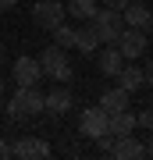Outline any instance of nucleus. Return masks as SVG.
Here are the masks:
<instances>
[{
    "label": "nucleus",
    "instance_id": "f257e3e1",
    "mask_svg": "<svg viewBox=\"0 0 153 160\" xmlns=\"http://www.w3.org/2000/svg\"><path fill=\"white\" fill-rule=\"evenodd\" d=\"M43 100H46V92H39V86H18L14 96L4 103V114L11 118V121H22L28 114H39V110H43Z\"/></svg>",
    "mask_w": 153,
    "mask_h": 160
},
{
    "label": "nucleus",
    "instance_id": "f03ea898",
    "mask_svg": "<svg viewBox=\"0 0 153 160\" xmlns=\"http://www.w3.org/2000/svg\"><path fill=\"white\" fill-rule=\"evenodd\" d=\"M39 64H43V78H54L57 86H68V82L75 78L68 53H64L57 43H50V46H46V50L39 53Z\"/></svg>",
    "mask_w": 153,
    "mask_h": 160
},
{
    "label": "nucleus",
    "instance_id": "7ed1b4c3",
    "mask_svg": "<svg viewBox=\"0 0 153 160\" xmlns=\"http://www.w3.org/2000/svg\"><path fill=\"white\" fill-rule=\"evenodd\" d=\"M89 25L96 29L100 43L107 46V43H118L121 29H125V18H121V11H114V7H103V11H96V14L89 18Z\"/></svg>",
    "mask_w": 153,
    "mask_h": 160
},
{
    "label": "nucleus",
    "instance_id": "20e7f679",
    "mask_svg": "<svg viewBox=\"0 0 153 160\" xmlns=\"http://www.w3.org/2000/svg\"><path fill=\"white\" fill-rule=\"evenodd\" d=\"M64 14L68 11H64L61 0H36L32 4V22L39 25V29H46V32H54L57 25L64 22Z\"/></svg>",
    "mask_w": 153,
    "mask_h": 160
},
{
    "label": "nucleus",
    "instance_id": "39448f33",
    "mask_svg": "<svg viewBox=\"0 0 153 160\" xmlns=\"http://www.w3.org/2000/svg\"><path fill=\"white\" fill-rule=\"evenodd\" d=\"M114 46L121 50V57H125V61H139L142 53H146V46H150V36L142 32V29H128V25H125Z\"/></svg>",
    "mask_w": 153,
    "mask_h": 160
},
{
    "label": "nucleus",
    "instance_id": "423d86ee",
    "mask_svg": "<svg viewBox=\"0 0 153 160\" xmlns=\"http://www.w3.org/2000/svg\"><path fill=\"white\" fill-rule=\"evenodd\" d=\"M50 153H54L50 142L39 135H22L18 142H11V157H18V160H46Z\"/></svg>",
    "mask_w": 153,
    "mask_h": 160
},
{
    "label": "nucleus",
    "instance_id": "0eeeda50",
    "mask_svg": "<svg viewBox=\"0 0 153 160\" xmlns=\"http://www.w3.org/2000/svg\"><path fill=\"white\" fill-rule=\"evenodd\" d=\"M79 128H82L85 139L96 142L100 135H107V110H103V107H85L82 118H79Z\"/></svg>",
    "mask_w": 153,
    "mask_h": 160
},
{
    "label": "nucleus",
    "instance_id": "6e6552de",
    "mask_svg": "<svg viewBox=\"0 0 153 160\" xmlns=\"http://www.w3.org/2000/svg\"><path fill=\"white\" fill-rule=\"evenodd\" d=\"M11 78H14V86H39V78H43L39 57H18L11 68Z\"/></svg>",
    "mask_w": 153,
    "mask_h": 160
},
{
    "label": "nucleus",
    "instance_id": "1a4fd4ad",
    "mask_svg": "<svg viewBox=\"0 0 153 160\" xmlns=\"http://www.w3.org/2000/svg\"><path fill=\"white\" fill-rule=\"evenodd\" d=\"M121 18H125V25L128 29H142V32H153V11L146 4H139V0H128L125 7H121Z\"/></svg>",
    "mask_w": 153,
    "mask_h": 160
},
{
    "label": "nucleus",
    "instance_id": "9d476101",
    "mask_svg": "<svg viewBox=\"0 0 153 160\" xmlns=\"http://www.w3.org/2000/svg\"><path fill=\"white\" fill-rule=\"evenodd\" d=\"M110 157H118V160H139V157H146V142H139L135 135H118L114 146H110Z\"/></svg>",
    "mask_w": 153,
    "mask_h": 160
},
{
    "label": "nucleus",
    "instance_id": "9b49d317",
    "mask_svg": "<svg viewBox=\"0 0 153 160\" xmlns=\"http://www.w3.org/2000/svg\"><path fill=\"white\" fill-rule=\"evenodd\" d=\"M96 68L107 75V78H118V71L125 68V57L114 43H107V50H96Z\"/></svg>",
    "mask_w": 153,
    "mask_h": 160
},
{
    "label": "nucleus",
    "instance_id": "f8f14e48",
    "mask_svg": "<svg viewBox=\"0 0 153 160\" xmlns=\"http://www.w3.org/2000/svg\"><path fill=\"white\" fill-rule=\"evenodd\" d=\"M71 107H75V103H71V92L64 89V86H57L54 92H46V100H43V110H46V114H54V118L68 114Z\"/></svg>",
    "mask_w": 153,
    "mask_h": 160
},
{
    "label": "nucleus",
    "instance_id": "ddd939ff",
    "mask_svg": "<svg viewBox=\"0 0 153 160\" xmlns=\"http://www.w3.org/2000/svg\"><path fill=\"white\" fill-rule=\"evenodd\" d=\"M100 46H103V43H100V36H96V29H93L89 22H85L82 29H75V50H79V53L93 57V53H96Z\"/></svg>",
    "mask_w": 153,
    "mask_h": 160
},
{
    "label": "nucleus",
    "instance_id": "4468645a",
    "mask_svg": "<svg viewBox=\"0 0 153 160\" xmlns=\"http://www.w3.org/2000/svg\"><path fill=\"white\" fill-rule=\"evenodd\" d=\"M107 132L114 139H118V135H132V132H135V114H132L128 107L118 110V114H107Z\"/></svg>",
    "mask_w": 153,
    "mask_h": 160
},
{
    "label": "nucleus",
    "instance_id": "2eb2a0df",
    "mask_svg": "<svg viewBox=\"0 0 153 160\" xmlns=\"http://www.w3.org/2000/svg\"><path fill=\"white\" fill-rule=\"evenodd\" d=\"M118 86H121V89H128V92L142 89V86H146V71H142L139 64H125V68L118 71Z\"/></svg>",
    "mask_w": 153,
    "mask_h": 160
},
{
    "label": "nucleus",
    "instance_id": "dca6fc26",
    "mask_svg": "<svg viewBox=\"0 0 153 160\" xmlns=\"http://www.w3.org/2000/svg\"><path fill=\"white\" fill-rule=\"evenodd\" d=\"M128 96H132V92L128 89H107V92H103V96H100V107L103 110H107V114H118V110H125L128 107Z\"/></svg>",
    "mask_w": 153,
    "mask_h": 160
},
{
    "label": "nucleus",
    "instance_id": "f3484780",
    "mask_svg": "<svg viewBox=\"0 0 153 160\" xmlns=\"http://www.w3.org/2000/svg\"><path fill=\"white\" fill-rule=\"evenodd\" d=\"M75 22H89L93 14H96V0H68V7H64Z\"/></svg>",
    "mask_w": 153,
    "mask_h": 160
},
{
    "label": "nucleus",
    "instance_id": "a211bd4d",
    "mask_svg": "<svg viewBox=\"0 0 153 160\" xmlns=\"http://www.w3.org/2000/svg\"><path fill=\"white\" fill-rule=\"evenodd\" d=\"M54 43L57 46H61V50H68V46H75V29H71V25H57V29H54Z\"/></svg>",
    "mask_w": 153,
    "mask_h": 160
},
{
    "label": "nucleus",
    "instance_id": "6ab92c4d",
    "mask_svg": "<svg viewBox=\"0 0 153 160\" xmlns=\"http://www.w3.org/2000/svg\"><path fill=\"white\" fill-rule=\"evenodd\" d=\"M135 128H146V132H153V107H142L139 114H135Z\"/></svg>",
    "mask_w": 153,
    "mask_h": 160
},
{
    "label": "nucleus",
    "instance_id": "aec40b11",
    "mask_svg": "<svg viewBox=\"0 0 153 160\" xmlns=\"http://www.w3.org/2000/svg\"><path fill=\"white\" fill-rule=\"evenodd\" d=\"M100 4H103V7H114V11H121V7L128 4V0H100Z\"/></svg>",
    "mask_w": 153,
    "mask_h": 160
},
{
    "label": "nucleus",
    "instance_id": "412c9836",
    "mask_svg": "<svg viewBox=\"0 0 153 160\" xmlns=\"http://www.w3.org/2000/svg\"><path fill=\"white\" fill-rule=\"evenodd\" d=\"M11 157V142H4V135H0V160Z\"/></svg>",
    "mask_w": 153,
    "mask_h": 160
},
{
    "label": "nucleus",
    "instance_id": "4be33fe9",
    "mask_svg": "<svg viewBox=\"0 0 153 160\" xmlns=\"http://www.w3.org/2000/svg\"><path fill=\"white\" fill-rule=\"evenodd\" d=\"M142 71H146V82H150V86H153V57L146 61V68H142Z\"/></svg>",
    "mask_w": 153,
    "mask_h": 160
},
{
    "label": "nucleus",
    "instance_id": "5701e85b",
    "mask_svg": "<svg viewBox=\"0 0 153 160\" xmlns=\"http://www.w3.org/2000/svg\"><path fill=\"white\" fill-rule=\"evenodd\" d=\"M14 4H18V0H0V11H11Z\"/></svg>",
    "mask_w": 153,
    "mask_h": 160
},
{
    "label": "nucleus",
    "instance_id": "b1692460",
    "mask_svg": "<svg viewBox=\"0 0 153 160\" xmlns=\"http://www.w3.org/2000/svg\"><path fill=\"white\" fill-rule=\"evenodd\" d=\"M146 157H153V132H150V142H146Z\"/></svg>",
    "mask_w": 153,
    "mask_h": 160
},
{
    "label": "nucleus",
    "instance_id": "393cba45",
    "mask_svg": "<svg viewBox=\"0 0 153 160\" xmlns=\"http://www.w3.org/2000/svg\"><path fill=\"white\" fill-rule=\"evenodd\" d=\"M0 103H4V75H0Z\"/></svg>",
    "mask_w": 153,
    "mask_h": 160
},
{
    "label": "nucleus",
    "instance_id": "a878e982",
    "mask_svg": "<svg viewBox=\"0 0 153 160\" xmlns=\"http://www.w3.org/2000/svg\"><path fill=\"white\" fill-rule=\"evenodd\" d=\"M0 64H4V43H0Z\"/></svg>",
    "mask_w": 153,
    "mask_h": 160
},
{
    "label": "nucleus",
    "instance_id": "bb28decb",
    "mask_svg": "<svg viewBox=\"0 0 153 160\" xmlns=\"http://www.w3.org/2000/svg\"><path fill=\"white\" fill-rule=\"evenodd\" d=\"M146 107H153V96H150V103H146Z\"/></svg>",
    "mask_w": 153,
    "mask_h": 160
}]
</instances>
